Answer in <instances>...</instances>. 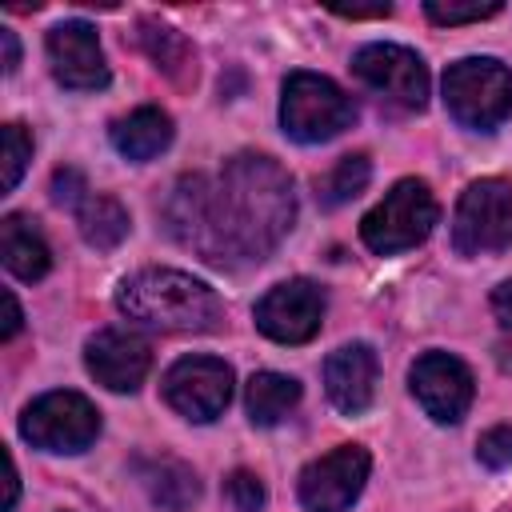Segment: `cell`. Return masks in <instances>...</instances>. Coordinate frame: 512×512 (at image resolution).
Segmentation results:
<instances>
[{"label": "cell", "instance_id": "obj_1", "mask_svg": "<svg viewBox=\"0 0 512 512\" xmlns=\"http://www.w3.org/2000/svg\"><path fill=\"white\" fill-rule=\"evenodd\" d=\"M168 232L212 264L264 260L296 220L292 176L260 152L232 156L216 176H184L168 204Z\"/></svg>", "mask_w": 512, "mask_h": 512}, {"label": "cell", "instance_id": "obj_2", "mask_svg": "<svg viewBox=\"0 0 512 512\" xmlns=\"http://www.w3.org/2000/svg\"><path fill=\"white\" fill-rule=\"evenodd\" d=\"M116 308L160 332H212L220 324V296L180 268H140L120 280Z\"/></svg>", "mask_w": 512, "mask_h": 512}, {"label": "cell", "instance_id": "obj_3", "mask_svg": "<svg viewBox=\"0 0 512 512\" xmlns=\"http://www.w3.org/2000/svg\"><path fill=\"white\" fill-rule=\"evenodd\" d=\"M444 104L456 124L492 132L512 116V72L492 56H464L444 72Z\"/></svg>", "mask_w": 512, "mask_h": 512}, {"label": "cell", "instance_id": "obj_4", "mask_svg": "<svg viewBox=\"0 0 512 512\" xmlns=\"http://www.w3.org/2000/svg\"><path fill=\"white\" fill-rule=\"evenodd\" d=\"M352 120H356V104L336 80H328L320 72H292L284 80L280 124L292 140L324 144V140L340 136L344 128H352Z\"/></svg>", "mask_w": 512, "mask_h": 512}, {"label": "cell", "instance_id": "obj_5", "mask_svg": "<svg viewBox=\"0 0 512 512\" xmlns=\"http://www.w3.org/2000/svg\"><path fill=\"white\" fill-rule=\"evenodd\" d=\"M436 196L424 180H396L384 200L360 220V240L376 252V256H392V252H408L416 244L428 240V232L436 228Z\"/></svg>", "mask_w": 512, "mask_h": 512}, {"label": "cell", "instance_id": "obj_6", "mask_svg": "<svg viewBox=\"0 0 512 512\" xmlns=\"http://www.w3.org/2000/svg\"><path fill=\"white\" fill-rule=\"evenodd\" d=\"M452 244L464 256H492L512 248V184L500 176L464 188L452 212Z\"/></svg>", "mask_w": 512, "mask_h": 512}, {"label": "cell", "instance_id": "obj_7", "mask_svg": "<svg viewBox=\"0 0 512 512\" xmlns=\"http://www.w3.org/2000/svg\"><path fill=\"white\" fill-rule=\"evenodd\" d=\"M20 436L40 452H84L100 436V412L80 392H44L24 408Z\"/></svg>", "mask_w": 512, "mask_h": 512}, {"label": "cell", "instance_id": "obj_8", "mask_svg": "<svg viewBox=\"0 0 512 512\" xmlns=\"http://www.w3.org/2000/svg\"><path fill=\"white\" fill-rule=\"evenodd\" d=\"M368 468H372V456L360 444H340L324 452L296 480L300 504L308 512H348L368 484Z\"/></svg>", "mask_w": 512, "mask_h": 512}, {"label": "cell", "instance_id": "obj_9", "mask_svg": "<svg viewBox=\"0 0 512 512\" xmlns=\"http://www.w3.org/2000/svg\"><path fill=\"white\" fill-rule=\"evenodd\" d=\"M164 400L184 420L208 424L232 400V368L216 356H180L164 372Z\"/></svg>", "mask_w": 512, "mask_h": 512}, {"label": "cell", "instance_id": "obj_10", "mask_svg": "<svg viewBox=\"0 0 512 512\" xmlns=\"http://www.w3.org/2000/svg\"><path fill=\"white\" fill-rule=\"evenodd\" d=\"M256 328L276 340V344H308L316 332H320V320H324V292L296 276V280H284V284H272L256 308Z\"/></svg>", "mask_w": 512, "mask_h": 512}, {"label": "cell", "instance_id": "obj_11", "mask_svg": "<svg viewBox=\"0 0 512 512\" xmlns=\"http://www.w3.org/2000/svg\"><path fill=\"white\" fill-rule=\"evenodd\" d=\"M408 388H412L416 404L436 424H456L472 408L476 380H472V372H468L464 360H456L448 352H424L412 364V372H408Z\"/></svg>", "mask_w": 512, "mask_h": 512}, {"label": "cell", "instance_id": "obj_12", "mask_svg": "<svg viewBox=\"0 0 512 512\" xmlns=\"http://www.w3.org/2000/svg\"><path fill=\"white\" fill-rule=\"evenodd\" d=\"M352 72L372 92H380L404 108H424V100H428V68L404 44H364L352 56Z\"/></svg>", "mask_w": 512, "mask_h": 512}, {"label": "cell", "instance_id": "obj_13", "mask_svg": "<svg viewBox=\"0 0 512 512\" xmlns=\"http://www.w3.org/2000/svg\"><path fill=\"white\" fill-rule=\"evenodd\" d=\"M84 364L108 392H136L152 368V348L132 328H100L84 344Z\"/></svg>", "mask_w": 512, "mask_h": 512}, {"label": "cell", "instance_id": "obj_14", "mask_svg": "<svg viewBox=\"0 0 512 512\" xmlns=\"http://www.w3.org/2000/svg\"><path fill=\"white\" fill-rule=\"evenodd\" d=\"M48 60H52V76L72 92H96L108 84L104 48L88 20L56 24L48 32Z\"/></svg>", "mask_w": 512, "mask_h": 512}, {"label": "cell", "instance_id": "obj_15", "mask_svg": "<svg viewBox=\"0 0 512 512\" xmlns=\"http://www.w3.org/2000/svg\"><path fill=\"white\" fill-rule=\"evenodd\" d=\"M376 352L368 344H344L324 360V392L344 416H360L376 396Z\"/></svg>", "mask_w": 512, "mask_h": 512}, {"label": "cell", "instance_id": "obj_16", "mask_svg": "<svg viewBox=\"0 0 512 512\" xmlns=\"http://www.w3.org/2000/svg\"><path fill=\"white\" fill-rule=\"evenodd\" d=\"M0 256H4V268H8L16 280H28V284L44 280L48 268H52V248H48V240H44L40 228H36L28 216H20V212H12V216L0 220Z\"/></svg>", "mask_w": 512, "mask_h": 512}, {"label": "cell", "instance_id": "obj_17", "mask_svg": "<svg viewBox=\"0 0 512 512\" xmlns=\"http://www.w3.org/2000/svg\"><path fill=\"white\" fill-rule=\"evenodd\" d=\"M168 144H172V116L160 112V108H152V104L132 108L128 116H120V120L112 124V148H116L124 160L144 164V160L160 156Z\"/></svg>", "mask_w": 512, "mask_h": 512}, {"label": "cell", "instance_id": "obj_18", "mask_svg": "<svg viewBox=\"0 0 512 512\" xmlns=\"http://www.w3.org/2000/svg\"><path fill=\"white\" fill-rule=\"evenodd\" d=\"M140 480H144L152 504L164 508V512H184L200 496L196 472L184 460H172V456H156V460L140 464Z\"/></svg>", "mask_w": 512, "mask_h": 512}, {"label": "cell", "instance_id": "obj_19", "mask_svg": "<svg viewBox=\"0 0 512 512\" xmlns=\"http://www.w3.org/2000/svg\"><path fill=\"white\" fill-rule=\"evenodd\" d=\"M296 404H300V384L284 372H256L244 388V408L256 428L280 424Z\"/></svg>", "mask_w": 512, "mask_h": 512}, {"label": "cell", "instance_id": "obj_20", "mask_svg": "<svg viewBox=\"0 0 512 512\" xmlns=\"http://www.w3.org/2000/svg\"><path fill=\"white\" fill-rule=\"evenodd\" d=\"M72 212H76L80 236L92 248H100V252H112L128 236V224H132L128 212H124V204L116 196H100V192H88Z\"/></svg>", "mask_w": 512, "mask_h": 512}, {"label": "cell", "instance_id": "obj_21", "mask_svg": "<svg viewBox=\"0 0 512 512\" xmlns=\"http://www.w3.org/2000/svg\"><path fill=\"white\" fill-rule=\"evenodd\" d=\"M140 44H144V52L152 56V64H156L164 76H172L176 84H188V80L196 76L192 48H188V40H184L176 28L156 24V20H140Z\"/></svg>", "mask_w": 512, "mask_h": 512}, {"label": "cell", "instance_id": "obj_22", "mask_svg": "<svg viewBox=\"0 0 512 512\" xmlns=\"http://www.w3.org/2000/svg\"><path fill=\"white\" fill-rule=\"evenodd\" d=\"M368 180H372V164H368V156H364V152L340 156V160L332 164V172L320 180V200H324L328 208H336V204H344V200L360 196V192L368 188Z\"/></svg>", "mask_w": 512, "mask_h": 512}, {"label": "cell", "instance_id": "obj_23", "mask_svg": "<svg viewBox=\"0 0 512 512\" xmlns=\"http://www.w3.org/2000/svg\"><path fill=\"white\" fill-rule=\"evenodd\" d=\"M500 12V0H428L424 16L432 24H472V20H488Z\"/></svg>", "mask_w": 512, "mask_h": 512}, {"label": "cell", "instance_id": "obj_24", "mask_svg": "<svg viewBox=\"0 0 512 512\" xmlns=\"http://www.w3.org/2000/svg\"><path fill=\"white\" fill-rule=\"evenodd\" d=\"M4 192H12L32 160V136L24 132V124H4Z\"/></svg>", "mask_w": 512, "mask_h": 512}, {"label": "cell", "instance_id": "obj_25", "mask_svg": "<svg viewBox=\"0 0 512 512\" xmlns=\"http://www.w3.org/2000/svg\"><path fill=\"white\" fill-rule=\"evenodd\" d=\"M224 496H228V504H232L236 512H260V508H264V500H268L264 480H260L256 472H248V468H236V472L228 476Z\"/></svg>", "mask_w": 512, "mask_h": 512}, {"label": "cell", "instance_id": "obj_26", "mask_svg": "<svg viewBox=\"0 0 512 512\" xmlns=\"http://www.w3.org/2000/svg\"><path fill=\"white\" fill-rule=\"evenodd\" d=\"M476 460H480L484 468H492V472L512 468V428H508V424L488 428V432L480 436V444H476Z\"/></svg>", "mask_w": 512, "mask_h": 512}, {"label": "cell", "instance_id": "obj_27", "mask_svg": "<svg viewBox=\"0 0 512 512\" xmlns=\"http://www.w3.org/2000/svg\"><path fill=\"white\" fill-rule=\"evenodd\" d=\"M88 192H92V188L84 184V176H80L76 168H60V172L52 176V200L64 204V208H76Z\"/></svg>", "mask_w": 512, "mask_h": 512}, {"label": "cell", "instance_id": "obj_28", "mask_svg": "<svg viewBox=\"0 0 512 512\" xmlns=\"http://www.w3.org/2000/svg\"><path fill=\"white\" fill-rule=\"evenodd\" d=\"M336 16H348V20H360V16H388L392 12V4H384V0H376V4H328Z\"/></svg>", "mask_w": 512, "mask_h": 512}, {"label": "cell", "instance_id": "obj_29", "mask_svg": "<svg viewBox=\"0 0 512 512\" xmlns=\"http://www.w3.org/2000/svg\"><path fill=\"white\" fill-rule=\"evenodd\" d=\"M492 312H496V320L504 328H512V280H504V284L492 288Z\"/></svg>", "mask_w": 512, "mask_h": 512}, {"label": "cell", "instance_id": "obj_30", "mask_svg": "<svg viewBox=\"0 0 512 512\" xmlns=\"http://www.w3.org/2000/svg\"><path fill=\"white\" fill-rule=\"evenodd\" d=\"M20 324H24V312H20L16 296H12V292H4V332H0V340H12V336L20 332Z\"/></svg>", "mask_w": 512, "mask_h": 512}, {"label": "cell", "instance_id": "obj_31", "mask_svg": "<svg viewBox=\"0 0 512 512\" xmlns=\"http://www.w3.org/2000/svg\"><path fill=\"white\" fill-rule=\"evenodd\" d=\"M4 464H8V492H4V512H12V508H16V496H20V472H16V460H12V456H4Z\"/></svg>", "mask_w": 512, "mask_h": 512}, {"label": "cell", "instance_id": "obj_32", "mask_svg": "<svg viewBox=\"0 0 512 512\" xmlns=\"http://www.w3.org/2000/svg\"><path fill=\"white\" fill-rule=\"evenodd\" d=\"M0 40H4V72L12 76V72H16V64H20V44H16V32H0Z\"/></svg>", "mask_w": 512, "mask_h": 512}]
</instances>
